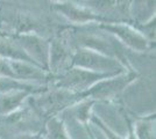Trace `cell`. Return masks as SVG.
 Listing matches in <instances>:
<instances>
[{"label":"cell","mask_w":156,"mask_h":139,"mask_svg":"<svg viewBox=\"0 0 156 139\" xmlns=\"http://www.w3.org/2000/svg\"><path fill=\"white\" fill-rule=\"evenodd\" d=\"M82 99L83 98L79 93L70 92L68 89L58 87L52 91L46 89L43 92L28 96L29 103L34 107V110L36 113H40L42 116L49 117L62 113L64 109L71 107Z\"/></svg>","instance_id":"obj_1"},{"label":"cell","mask_w":156,"mask_h":139,"mask_svg":"<svg viewBox=\"0 0 156 139\" xmlns=\"http://www.w3.org/2000/svg\"><path fill=\"white\" fill-rule=\"evenodd\" d=\"M71 66L80 67L98 73L112 74H120L129 71L128 67L120 59L84 48H76L73 50Z\"/></svg>","instance_id":"obj_2"},{"label":"cell","mask_w":156,"mask_h":139,"mask_svg":"<svg viewBox=\"0 0 156 139\" xmlns=\"http://www.w3.org/2000/svg\"><path fill=\"white\" fill-rule=\"evenodd\" d=\"M96 26L112 35L121 45L130 51L144 53L153 48V43H150L130 22H100L96 23Z\"/></svg>","instance_id":"obj_3"},{"label":"cell","mask_w":156,"mask_h":139,"mask_svg":"<svg viewBox=\"0 0 156 139\" xmlns=\"http://www.w3.org/2000/svg\"><path fill=\"white\" fill-rule=\"evenodd\" d=\"M113 75H117V74L98 73L85 70V68H80V67L70 66L63 73L55 75L56 77L55 87L64 88L70 92L82 94L86 92L89 88H91L94 84H97L98 81Z\"/></svg>","instance_id":"obj_4"},{"label":"cell","mask_w":156,"mask_h":139,"mask_svg":"<svg viewBox=\"0 0 156 139\" xmlns=\"http://www.w3.org/2000/svg\"><path fill=\"white\" fill-rule=\"evenodd\" d=\"M137 78V74L134 71H126L113 77H108L105 79L98 81L91 88H89L86 92L82 93V98H89L92 100H104L114 98L118 94L122 92L129 86L132 82H134Z\"/></svg>","instance_id":"obj_5"},{"label":"cell","mask_w":156,"mask_h":139,"mask_svg":"<svg viewBox=\"0 0 156 139\" xmlns=\"http://www.w3.org/2000/svg\"><path fill=\"white\" fill-rule=\"evenodd\" d=\"M20 44L27 53V56L37 65L48 72V60H49V48L50 42L37 33H22L11 35Z\"/></svg>","instance_id":"obj_6"},{"label":"cell","mask_w":156,"mask_h":139,"mask_svg":"<svg viewBox=\"0 0 156 139\" xmlns=\"http://www.w3.org/2000/svg\"><path fill=\"white\" fill-rule=\"evenodd\" d=\"M51 7L55 12L59 13L69 22L76 26H87L92 23L108 22L103 16L98 15L86 6L75 2L72 0H65L61 2H51Z\"/></svg>","instance_id":"obj_7"},{"label":"cell","mask_w":156,"mask_h":139,"mask_svg":"<svg viewBox=\"0 0 156 139\" xmlns=\"http://www.w3.org/2000/svg\"><path fill=\"white\" fill-rule=\"evenodd\" d=\"M80 4L108 22H130V0H86Z\"/></svg>","instance_id":"obj_8"},{"label":"cell","mask_w":156,"mask_h":139,"mask_svg":"<svg viewBox=\"0 0 156 139\" xmlns=\"http://www.w3.org/2000/svg\"><path fill=\"white\" fill-rule=\"evenodd\" d=\"M72 55L73 49L71 48V43H68L63 38H54L49 48L48 72L52 77L63 73L71 66Z\"/></svg>","instance_id":"obj_9"},{"label":"cell","mask_w":156,"mask_h":139,"mask_svg":"<svg viewBox=\"0 0 156 139\" xmlns=\"http://www.w3.org/2000/svg\"><path fill=\"white\" fill-rule=\"evenodd\" d=\"M11 67L16 80L23 81V82L44 85L52 77L50 73L44 71L42 67L29 61L11 60Z\"/></svg>","instance_id":"obj_10"},{"label":"cell","mask_w":156,"mask_h":139,"mask_svg":"<svg viewBox=\"0 0 156 139\" xmlns=\"http://www.w3.org/2000/svg\"><path fill=\"white\" fill-rule=\"evenodd\" d=\"M129 18L132 23H144L155 18V0H130Z\"/></svg>","instance_id":"obj_11"},{"label":"cell","mask_w":156,"mask_h":139,"mask_svg":"<svg viewBox=\"0 0 156 139\" xmlns=\"http://www.w3.org/2000/svg\"><path fill=\"white\" fill-rule=\"evenodd\" d=\"M29 95H32V93L23 89L0 93V114L6 116L14 113L22 107Z\"/></svg>","instance_id":"obj_12"},{"label":"cell","mask_w":156,"mask_h":139,"mask_svg":"<svg viewBox=\"0 0 156 139\" xmlns=\"http://www.w3.org/2000/svg\"><path fill=\"white\" fill-rule=\"evenodd\" d=\"M0 57L8 60H22L35 64L12 36L0 35Z\"/></svg>","instance_id":"obj_13"},{"label":"cell","mask_w":156,"mask_h":139,"mask_svg":"<svg viewBox=\"0 0 156 139\" xmlns=\"http://www.w3.org/2000/svg\"><path fill=\"white\" fill-rule=\"evenodd\" d=\"M16 89H23L28 91L32 94H37L47 88L44 85H36V84H29V82H23L12 78H6V77H0V93L11 92V91H16Z\"/></svg>","instance_id":"obj_14"},{"label":"cell","mask_w":156,"mask_h":139,"mask_svg":"<svg viewBox=\"0 0 156 139\" xmlns=\"http://www.w3.org/2000/svg\"><path fill=\"white\" fill-rule=\"evenodd\" d=\"M94 103H96V100L85 98V99L79 100L78 102L72 104L71 107L66 108V110L70 111L71 116L77 121L78 123H82L83 125H85L91 118L92 107Z\"/></svg>","instance_id":"obj_15"},{"label":"cell","mask_w":156,"mask_h":139,"mask_svg":"<svg viewBox=\"0 0 156 139\" xmlns=\"http://www.w3.org/2000/svg\"><path fill=\"white\" fill-rule=\"evenodd\" d=\"M46 139H72L66 131L64 119L61 116H50L46 124Z\"/></svg>","instance_id":"obj_16"},{"label":"cell","mask_w":156,"mask_h":139,"mask_svg":"<svg viewBox=\"0 0 156 139\" xmlns=\"http://www.w3.org/2000/svg\"><path fill=\"white\" fill-rule=\"evenodd\" d=\"M133 130L136 139H156L155 138V115L142 117L133 123Z\"/></svg>","instance_id":"obj_17"},{"label":"cell","mask_w":156,"mask_h":139,"mask_svg":"<svg viewBox=\"0 0 156 139\" xmlns=\"http://www.w3.org/2000/svg\"><path fill=\"white\" fill-rule=\"evenodd\" d=\"M133 25L150 43L155 42V18L144 23H133Z\"/></svg>","instance_id":"obj_18"},{"label":"cell","mask_w":156,"mask_h":139,"mask_svg":"<svg viewBox=\"0 0 156 139\" xmlns=\"http://www.w3.org/2000/svg\"><path fill=\"white\" fill-rule=\"evenodd\" d=\"M90 122H91L92 124L96 126L97 129H99L100 132L104 133V136L106 137V139H124L122 137H120L119 134H117L114 131H112L110 127L106 125V124H105L104 122L99 118L98 116L92 115L91 118H90Z\"/></svg>","instance_id":"obj_19"},{"label":"cell","mask_w":156,"mask_h":139,"mask_svg":"<svg viewBox=\"0 0 156 139\" xmlns=\"http://www.w3.org/2000/svg\"><path fill=\"white\" fill-rule=\"evenodd\" d=\"M0 77L16 79L13 71H12V67H11V60L5 59L2 57H0Z\"/></svg>","instance_id":"obj_20"},{"label":"cell","mask_w":156,"mask_h":139,"mask_svg":"<svg viewBox=\"0 0 156 139\" xmlns=\"http://www.w3.org/2000/svg\"><path fill=\"white\" fill-rule=\"evenodd\" d=\"M11 139H46L44 136L35 134V133H20L18 136H14Z\"/></svg>","instance_id":"obj_21"},{"label":"cell","mask_w":156,"mask_h":139,"mask_svg":"<svg viewBox=\"0 0 156 139\" xmlns=\"http://www.w3.org/2000/svg\"><path fill=\"white\" fill-rule=\"evenodd\" d=\"M72 1H75V2H78V4H80V2H84L86 0H72Z\"/></svg>","instance_id":"obj_22"},{"label":"cell","mask_w":156,"mask_h":139,"mask_svg":"<svg viewBox=\"0 0 156 139\" xmlns=\"http://www.w3.org/2000/svg\"><path fill=\"white\" fill-rule=\"evenodd\" d=\"M51 2H61V1H65V0H50Z\"/></svg>","instance_id":"obj_23"}]
</instances>
